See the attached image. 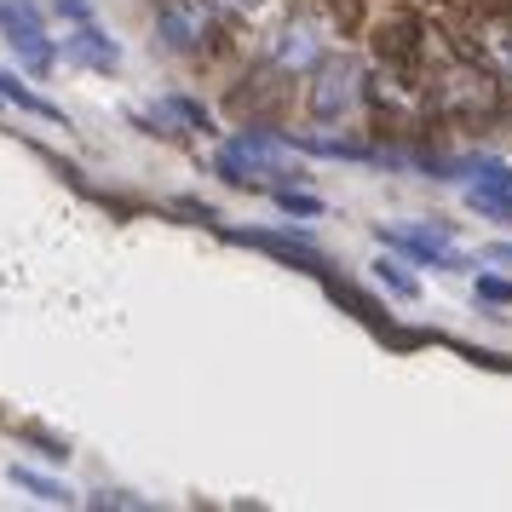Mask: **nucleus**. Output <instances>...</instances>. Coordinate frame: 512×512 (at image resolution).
I'll list each match as a JSON object with an SVG mask.
<instances>
[{
  "label": "nucleus",
  "mask_w": 512,
  "mask_h": 512,
  "mask_svg": "<svg viewBox=\"0 0 512 512\" xmlns=\"http://www.w3.org/2000/svg\"><path fill=\"white\" fill-rule=\"evenodd\" d=\"M213 173H219L225 185H236V190H282V185H300L305 179L300 167H288L282 139L265 133V127H248V133H236L231 144H219Z\"/></svg>",
  "instance_id": "f257e3e1"
},
{
  "label": "nucleus",
  "mask_w": 512,
  "mask_h": 512,
  "mask_svg": "<svg viewBox=\"0 0 512 512\" xmlns=\"http://www.w3.org/2000/svg\"><path fill=\"white\" fill-rule=\"evenodd\" d=\"M357 93H363L357 64H351V58H323V64H317V81H311V93H305V104H311V116L317 121H340V116H351Z\"/></svg>",
  "instance_id": "f03ea898"
},
{
  "label": "nucleus",
  "mask_w": 512,
  "mask_h": 512,
  "mask_svg": "<svg viewBox=\"0 0 512 512\" xmlns=\"http://www.w3.org/2000/svg\"><path fill=\"white\" fill-rule=\"evenodd\" d=\"M156 35L173 52H202L213 41V12L202 0H162L156 6Z\"/></svg>",
  "instance_id": "7ed1b4c3"
},
{
  "label": "nucleus",
  "mask_w": 512,
  "mask_h": 512,
  "mask_svg": "<svg viewBox=\"0 0 512 512\" xmlns=\"http://www.w3.org/2000/svg\"><path fill=\"white\" fill-rule=\"evenodd\" d=\"M380 242L397 248V254H409L415 265H432V271H461L466 259L443 242L438 231H420V225H380Z\"/></svg>",
  "instance_id": "20e7f679"
},
{
  "label": "nucleus",
  "mask_w": 512,
  "mask_h": 512,
  "mask_svg": "<svg viewBox=\"0 0 512 512\" xmlns=\"http://www.w3.org/2000/svg\"><path fill=\"white\" fill-rule=\"evenodd\" d=\"M438 110L443 116H484V110H495V87H489V75H472V70L438 75Z\"/></svg>",
  "instance_id": "39448f33"
},
{
  "label": "nucleus",
  "mask_w": 512,
  "mask_h": 512,
  "mask_svg": "<svg viewBox=\"0 0 512 512\" xmlns=\"http://www.w3.org/2000/svg\"><path fill=\"white\" fill-rule=\"evenodd\" d=\"M231 242L242 248H265V254H277L282 265H294V271H317L323 277V254L305 242V236H288V231H225Z\"/></svg>",
  "instance_id": "423d86ee"
},
{
  "label": "nucleus",
  "mask_w": 512,
  "mask_h": 512,
  "mask_svg": "<svg viewBox=\"0 0 512 512\" xmlns=\"http://www.w3.org/2000/svg\"><path fill=\"white\" fill-rule=\"evenodd\" d=\"M317 64H323V41H317L311 29H305V24L277 29V41H271V70L300 75V70H317Z\"/></svg>",
  "instance_id": "0eeeda50"
},
{
  "label": "nucleus",
  "mask_w": 512,
  "mask_h": 512,
  "mask_svg": "<svg viewBox=\"0 0 512 512\" xmlns=\"http://www.w3.org/2000/svg\"><path fill=\"white\" fill-rule=\"evenodd\" d=\"M64 58L81 64V70H98V75L121 70V47L104 35V29H93V24H81L75 35H64Z\"/></svg>",
  "instance_id": "6e6552de"
},
{
  "label": "nucleus",
  "mask_w": 512,
  "mask_h": 512,
  "mask_svg": "<svg viewBox=\"0 0 512 512\" xmlns=\"http://www.w3.org/2000/svg\"><path fill=\"white\" fill-rule=\"evenodd\" d=\"M380 58L392 64V70H415L420 64V52H426V35H420V24L415 18H392V24L380 29Z\"/></svg>",
  "instance_id": "1a4fd4ad"
},
{
  "label": "nucleus",
  "mask_w": 512,
  "mask_h": 512,
  "mask_svg": "<svg viewBox=\"0 0 512 512\" xmlns=\"http://www.w3.org/2000/svg\"><path fill=\"white\" fill-rule=\"evenodd\" d=\"M0 35H6V47L18 52V64H24L29 75H47L52 64H58V47L41 35V24H6Z\"/></svg>",
  "instance_id": "9d476101"
},
{
  "label": "nucleus",
  "mask_w": 512,
  "mask_h": 512,
  "mask_svg": "<svg viewBox=\"0 0 512 512\" xmlns=\"http://www.w3.org/2000/svg\"><path fill=\"white\" fill-rule=\"evenodd\" d=\"M6 478H12V484L18 489H29V495H35V501H47V507H75V489L70 484H58V478H47V472H35V466H6Z\"/></svg>",
  "instance_id": "9b49d317"
},
{
  "label": "nucleus",
  "mask_w": 512,
  "mask_h": 512,
  "mask_svg": "<svg viewBox=\"0 0 512 512\" xmlns=\"http://www.w3.org/2000/svg\"><path fill=\"white\" fill-rule=\"evenodd\" d=\"M0 98H12L18 110H29V116H41V121H64V110H58V104H47L41 93H29L12 70H0Z\"/></svg>",
  "instance_id": "f8f14e48"
},
{
  "label": "nucleus",
  "mask_w": 512,
  "mask_h": 512,
  "mask_svg": "<svg viewBox=\"0 0 512 512\" xmlns=\"http://www.w3.org/2000/svg\"><path fill=\"white\" fill-rule=\"evenodd\" d=\"M374 282H380V288H386V294H397V300H415L420 294V282L409 277V271H403V265H397V259H374Z\"/></svg>",
  "instance_id": "ddd939ff"
},
{
  "label": "nucleus",
  "mask_w": 512,
  "mask_h": 512,
  "mask_svg": "<svg viewBox=\"0 0 512 512\" xmlns=\"http://www.w3.org/2000/svg\"><path fill=\"white\" fill-rule=\"evenodd\" d=\"M328 300L351 305V317H363V323H374V328H380V305H374L369 294H357L351 282H334V277H328Z\"/></svg>",
  "instance_id": "4468645a"
},
{
  "label": "nucleus",
  "mask_w": 512,
  "mask_h": 512,
  "mask_svg": "<svg viewBox=\"0 0 512 512\" xmlns=\"http://www.w3.org/2000/svg\"><path fill=\"white\" fill-rule=\"evenodd\" d=\"M156 121H185V127H202V133H208V110H202L196 98H162V104H156Z\"/></svg>",
  "instance_id": "2eb2a0df"
},
{
  "label": "nucleus",
  "mask_w": 512,
  "mask_h": 512,
  "mask_svg": "<svg viewBox=\"0 0 512 512\" xmlns=\"http://www.w3.org/2000/svg\"><path fill=\"white\" fill-rule=\"evenodd\" d=\"M6 24H41V6L35 0H0V29Z\"/></svg>",
  "instance_id": "dca6fc26"
},
{
  "label": "nucleus",
  "mask_w": 512,
  "mask_h": 512,
  "mask_svg": "<svg viewBox=\"0 0 512 512\" xmlns=\"http://www.w3.org/2000/svg\"><path fill=\"white\" fill-rule=\"evenodd\" d=\"M478 300L484 305H512V282L507 277H478Z\"/></svg>",
  "instance_id": "f3484780"
},
{
  "label": "nucleus",
  "mask_w": 512,
  "mask_h": 512,
  "mask_svg": "<svg viewBox=\"0 0 512 512\" xmlns=\"http://www.w3.org/2000/svg\"><path fill=\"white\" fill-rule=\"evenodd\" d=\"M277 202H282L288 213H323V202H317V196H305V190H294V185H282Z\"/></svg>",
  "instance_id": "a211bd4d"
},
{
  "label": "nucleus",
  "mask_w": 512,
  "mask_h": 512,
  "mask_svg": "<svg viewBox=\"0 0 512 512\" xmlns=\"http://www.w3.org/2000/svg\"><path fill=\"white\" fill-rule=\"evenodd\" d=\"M24 438L35 443V449H41L47 461H70V449H64V443H58V438H47V432H24Z\"/></svg>",
  "instance_id": "6ab92c4d"
},
{
  "label": "nucleus",
  "mask_w": 512,
  "mask_h": 512,
  "mask_svg": "<svg viewBox=\"0 0 512 512\" xmlns=\"http://www.w3.org/2000/svg\"><path fill=\"white\" fill-rule=\"evenodd\" d=\"M87 507H144L139 495H121V489H104V495H87Z\"/></svg>",
  "instance_id": "aec40b11"
},
{
  "label": "nucleus",
  "mask_w": 512,
  "mask_h": 512,
  "mask_svg": "<svg viewBox=\"0 0 512 512\" xmlns=\"http://www.w3.org/2000/svg\"><path fill=\"white\" fill-rule=\"evenodd\" d=\"M52 6H58L64 18H75V24H87V18H93V6H87V0H52Z\"/></svg>",
  "instance_id": "412c9836"
},
{
  "label": "nucleus",
  "mask_w": 512,
  "mask_h": 512,
  "mask_svg": "<svg viewBox=\"0 0 512 512\" xmlns=\"http://www.w3.org/2000/svg\"><path fill=\"white\" fill-rule=\"evenodd\" d=\"M484 259H495V265H512V242H489Z\"/></svg>",
  "instance_id": "4be33fe9"
},
{
  "label": "nucleus",
  "mask_w": 512,
  "mask_h": 512,
  "mask_svg": "<svg viewBox=\"0 0 512 512\" xmlns=\"http://www.w3.org/2000/svg\"><path fill=\"white\" fill-rule=\"evenodd\" d=\"M213 6H225V12H259L265 0H213Z\"/></svg>",
  "instance_id": "5701e85b"
}]
</instances>
